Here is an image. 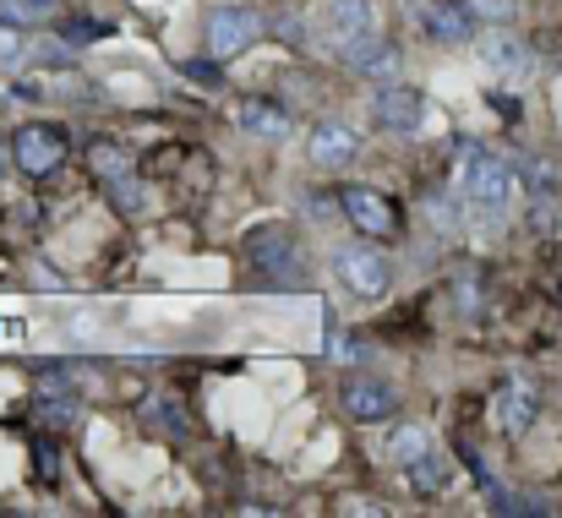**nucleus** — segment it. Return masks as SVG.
Instances as JSON below:
<instances>
[{
    "label": "nucleus",
    "mask_w": 562,
    "mask_h": 518,
    "mask_svg": "<svg viewBox=\"0 0 562 518\" xmlns=\"http://www.w3.org/2000/svg\"><path fill=\"white\" fill-rule=\"evenodd\" d=\"M251 257H257V268L295 273V240H290V229H257V240H251Z\"/></svg>",
    "instance_id": "14"
},
{
    "label": "nucleus",
    "mask_w": 562,
    "mask_h": 518,
    "mask_svg": "<svg viewBox=\"0 0 562 518\" xmlns=\"http://www.w3.org/2000/svg\"><path fill=\"white\" fill-rule=\"evenodd\" d=\"M11 159H16V170L22 174L60 170V159H66V132H60V126L33 121V126H22V132L11 137Z\"/></svg>",
    "instance_id": "6"
},
{
    "label": "nucleus",
    "mask_w": 562,
    "mask_h": 518,
    "mask_svg": "<svg viewBox=\"0 0 562 518\" xmlns=\"http://www.w3.org/2000/svg\"><path fill=\"white\" fill-rule=\"evenodd\" d=\"M306 159L317 170H350L361 159V132L350 121H317L306 132Z\"/></svg>",
    "instance_id": "5"
},
{
    "label": "nucleus",
    "mask_w": 562,
    "mask_h": 518,
    "mask_svg": "<svg viewBox=\"0 0 562 518\" xmlns=\"http://www.w3.org/2000/svg\"><path fill=\"white\" fill-rule=\"evenodd\" d=\"M27 49H22V38H16V27L11 22H0V66H16Z\"/></svg>",
    "instance_id": "19"
},
{
    "label": "nucleus",
    "mask_w": 562,
    "mask_h": 518,
    "mask_svg": "<svg viewBox=\"0 0 562 518\" xmlns=\"http://www.w3.org/2000/svg\"><path fill=\"white\" fill-rule=\"evenodd\" d=\"M262 27H268V16L257 5H218L207 16V55L213 60H235V55H246L262 38Z\"/></svg>",
    "instance_id": "3"
},
{
    "label": "nucleus",
    "mask_w": 562,
    "mask_h": 518,
    "mask_svg": "<svg viewBox=\"0 0 562 518\" xmlns=\"http://www.w3.org/2000/svg\"><path fill=\"white\" fill-rule=\"evenodd\" d=\"M334 279L356 301H382L387 284H393V262L382 251H372V246H345V251H334Z\"/></svg>",
    "instance_id": "4"
},
{
    "label": "nucleus",
    "mask_w": 562,
    "mask_h": 518,
    "mask_svg": "<svg viewBox=\"0 0 562 518\" xmlns=\"http://www.w3.org/2000/svg\"><path fill=\"white\" fill-rule=\"evenodd\" d=\"M345 409H350V420H387L393 409H398V393L387 387V382H376V376H361V382H350L345 387Z\"/></svg>",
    "instance_id": "11"
},
{
    "label": "nucleus",
    "mask_w": 562,
    "mask_h": 518,
    "mask_svg": "<svg viewBox=\"0 0 562 518\" xmlns=\"http://www.w3.org/2000/svg\"><path fill=\"white\" fill-rule=\"evenodd\" d=\"M558 121H562V88H558Z\"/></svg>",
    "instance_id": "21"
},
{
    "label": "nucleus",
    "mask_w": 562,
    "mask_h": 518,
    "mask_svg": "<svg viewBox=\"0 0 562 518\" xmlns=\"http://www.w3.org/2000/svg\"><path fill=\"white\" fill-rule=\"evenodd\" d=\"M541 415V393L525 382V376H508L497 393H492V426L508 431V437H525Z\"/></svg>",
    "instance_id": "7"
},
{
    "label": "nucleus",
    "mask_w": 562,
    "mask_h": 518,
    "mask_svg": "<svg viewBox=\"0 0 562 518\" xmlns=\"http://www.w3.org/2000/svg\"><path fill=\"white\" fill-rule=\"evenodd\" d=\"M372 121L393 137H415L426 126V99L415 88H382L372 99Z\"/></svg>",
    "instance_id": "8"
},
{
    "label": "nucleus",
    "mask_w": 562,
    "mask_h": 518,
    "mask_svg": "<svg viewBox=\"0 0 562 518\" xmlns=\"http://www.w3.org/2000/svg\"><path fill=\"white\" fill-rule=\"evenodd\" d=\"M514 191H519V180L497 154H486V148H464L459 154V196L470 202V213L503 218L514 207Z\"/></svg>",
    "instance_id": "1"
},
{
    "label": "nucleus",
    "mask_w": 562,
    "mask_h": 518,
    "mask_svg": "<svg viewBox=\"0 0 562 518\" xmlns=\"http://www.w3.org/2000/svg\"><path fill=\"white\" fill-rule=\"evenodd\" d=\"M339 207H345V218L361 229V235H393L398 229V213H393V202L372 191V185H345L339 191Z\"/></svg>",
    "instance_id": "9"
},
{
    "label": "nucleus",
    "mask_w": 562,
    "mask_h": 518,
    "mask_svg": "<svg viewBox=\"0 0 562 518\" xmlns=\"http://www.w3.org/2000/svg\"><path fill=\"white\" fill-rule=\"evenodd\" d=\"M481 60H486V71H497V77H519V71L530 66V49H525L514 33H492V38L481 44Z\"/></svg>",
    "instance_id": "13"
},
{
    "label": "nucleus",
    "mask_w": 562,
    "mask_h": 518,
    "mask_svg": "<svg viewBox=\"0 0 562 518\" xmlns=\"http://www.w3.org/2000/svg\"><path fill=\"white\" fill-rule=\"evenodd\" d=\"M470 11H475V16H508L514 5H508V0H470Z\"/></svg>",
    "instance_id": "20"
},
{
    "label": "nucleus",
    "mask_w": 562,
    "mask_h": 518,
    "mask_svg": "<svg viewBox=\"0 0 562 518\" xmlns=\"http://www.w3.org/2000/svg\"><path fill=\"white\" fill-rule=\"evenodd\" d=\"M345 66H350V71H361V77H393L398 49H393V44H382V38H367V44H356V49L345 55Z\"/></svg>",
    "instance_id": "15"
},
{
    "label": "nucleus",
    "mask_w": 562,
    "mask_h": 518,
    "mask_svg": "<svg viewBox=\"0 0 562 518\" xmlns=\"http://www.w3.org/2000/svg\"><path fill=\"white\" fill-rule=\"evenodd\" d=\"M312 38L323 44V49H334L339 60L356 49V44H367L376 38V11L372 0H323L317 11H312Z\"/></svg>",
    "instance_id": "2"
},
{
    "label": "nucleus",
    "mask_w": 562,
    "mask_h": 518,
    "mask_svg": "<svg viewBox=\"0 0 562 518\" xmlns=\"http://www.w3.org/2000/svg\"><path fill=\"white\" fill-rule=\"evenodd\" d=\"M235 126H240L246 137H257V143H284V137H290V110H284L279 99H240Z\"/></svg>",
    "instance_id": "10"
},
{
    "label": "nucleus",
    "mask_w": 562,
    "mask_h": 518,
    "mask_svg": "<svg viewBox=\"0 0 562 518\" xmlns=\"http://www.w3.org/2000/svg\"><path fill=\"white\" fill-rule=\"evenodd\" d=\"M426 453H431V431H426V426H398V431L387 437V459H393L398 470H415Z\"/></svg>",
    "instance_id": "16"
},
{
    "label": "nucleus",
    "mask_w": 562,
    "mask_h": 518,
    "mask_svg": "<svg viewBox=\"0 0 562 518\" xmlns=\"http://www.w3.org/2000/svg\"><path fill=\"white\" fill-rule=\"evenodd\" d=\"M49 11V0H0V22L22 27V22H38Z\"/></svg>",
    "instance_id": "18"
},
{
    "label": "nucleus",
    "mask_w": 562,
    "mask_h": 518,
    "mask_svg": "<svg viewBox=\"0 0 562 518\" xmlns=\"http://www.w3.org/2000/svg\"><path fill=\"white\" fill-rule=\"evenodd\" d=\"M93 170L104 174V180H115V185H126V174H132V159L121 154V143H93Z\"/></svg>",
    "instance_id": "17"
},
{
    "label": "nucleus",
    "mask_w": 562,
    "mask_h": 518,
    "mask_svg": "<svg viewBox=\"0 0 562 518\" xmlns=\"http://www.w3.org/2000/svg\"><path fill=\"white\" fill-rule=\"evenodd\" d=\"M420 27L437 44H470L475 38V11H470V0L464 5H426L420 11Z\"/></svg>",
    "instance_id": "12"
}]
</instances>
